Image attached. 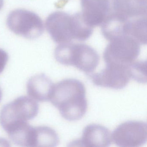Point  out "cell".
Instances as JSON below:
<instances>
[{
	"instance_id": "cell-1",
	"label": "cell",
	"mask_w": 147,
	"mask_h": 147,
	"mask_svg": "<svg viewBox=\"0 0 147 147\" xmlns=\"http://www.w3.org/2000/svg\"><path fill=\"white\" fill-rule=\"evenodd\" d=\"M50 101L68 121L80 120L87 110L86 88L76 79H65L54 84Z\"/></svg>"
},
{
	"instance_id": "cell-2",
	"label": "cell",
	"mask_w": 147,
	"mask_h": 147,
	"mask_svg": "<svg viewBox=\"0 0 147 147\" xmlns=\"http://www.w3.org/2000/svg\"><path fill=\"white\" fill-rule=\"evenodd\" d=\"M46 30L56 43L70 42L73 40L85 41L92 34V27L88 25L80 13L70 15L63 11L54 12L45 22Z\"/></svg>"
},
{
	"instance_id": "cell-3",
	"label": "cell",
	"mask_w": 147,
	"mask_h": 147,
	"mask_svg": "<svg viewBox=\"0 0 147 147\" xmlns=\"http://www.w3.org/2000/svg\"><path fill=\"white\" fill-rule=\"evenodd\" d=\"M54 55L59 63L74 66L87 75L93 72L99 63L97 51L85 44L71 42L60 44L55 49Z\"/></svg>"
},
{
	"instance_id": "cell-4",
	"label": "cell",
	"mask_w": 147,
	"mask_h": 147,
	"mask_svg": "<svg viewBox=\"0 0 147 147\" xmlns=\"http://www.w3.org/2000/svg\"><path fill=\"white\" fill-rule=\"evenodd\" d=\"M38 111L39 106L33 99L28 96H20L1 109L0 124L7 132L19 125L34 119Z\"/></svg>"
},
{
	"instance_id": "cell-5",
	"label": "cell",
	"mask_w": 147,
	"mask_h": 147,
	"mask_svg": "<svg viewBox=\"0 0 147 147\" xmlns=\"http://www.w3.org/2000/svg\"><path fill=\"white\" fill-rule=\"evenodd\" d=\"M140 44L128 35L110 41L103 54L106 65L129 67L140 54Z\"/></svg>"
},
{
	"instance_id": "cell-6",
	"label": "cell",
	"mask_w": 147,
	"mask_h": 147,
	"mask_svg": "<svg viewBox=\"0 0 147 147\" xmlns=\"http://www.w3.org/2000/svg\"><path fill=\"white\" fill-rule=\"evenodd\" d=\"M7 24L13 33L29 39L39 37L44 31L41 18L35 13L25 9L11 12L7 17Z\"/></svg>"
},
{
	"instance_id": "cell-7",
	"label": "cell",
	"mask_w": 147,
	"mask_h": 147,
	"mask_svg": "<svg viewBox=\"0 0 147 147\" xmlns=\"http://www.w3.org/2000/svg\"><path fill=\"white\" fill-rule=\"evenodd\" d=\"M111 138L118 147H141L147 142V123L132 120L122 123L113 131Z\"/></svg>"
},
{
	"instance_id": "cell-8",
	"label": "cell",
	"mask_w": 147,
	"mask_h": 147,
	"mask_svg": "<svg viewBox=\"0 0 147 147\" xmlns=\"http://www.w3.org/2000/svg\"><path fill=\"white\" fill-rule=\"evenodd\" d=\"M88 75L95 86L115 90L124 88L131 79L129 67L114 65H106L99 73Z\"/></svg>"
},
{
	"instance_id": "cell-9",
	"label": "cell",
	"mask_w": 147,
	"mask_h": 147,
	"mask_svg": "<svg viewBox=\"0 0 147 147\" xmlns=\"http://www.w3.org/2000/svg\"><path fill=\"white\" fill-rule=\"evenodd\" d=\"M81 5L84 21L92 28L101 25L113 13L112 0H81Z\"/></svg>"
},
{
	"instance_id": "cell-10",
	"label": "cell",
	"mask_w": 147,
	"mask_h": 147,
	"mask_svg": "<svg viewBox=\"0 0 147 147\" xmlns=\"http://www.w3.org/2000/svg\"><path fill=\"white\" fill-rule=\"evenodd\" d=\"M111 134L107 127L91 124L83 129L81 138L72 144L83 147H107L111 146Z\"/></svg>"
},
{
	"instance_id": "cell-11",
	"label": "cell",
	"mask_w": 147,
	"mask_h": 147,
	"mask_svg": "<svg viewBox=\"0 0 147 147\" xmlns=\"http://www.w3.org/2000/svg\"><path fill=\"white\" fill-rule=\"evenodd\" d=\"M54 84L45 74L31 77L26 84V89L30 98L39 102L50 101Z\"/></svg>"
},
{
	"instance_id": "cell-12",
	"label": "cell",
	"mask_w": 147,
	"mask_h": 147,
	"mask_svg": "<svg viewBox=\"0 0 147 147\" xmlns=\"http://www.w3.org/2000/svg\"><path fill=\"white\" fill-rule=\"evenodd\" d=\"M112 9L126 20L147 17V0H112Z\"/></svg>"
},
{
	"instance_id": "cell-13",
	"label": "cell",
	"mask_w": 147,
	"mask_h": 147,
	"mask_svg": "<svg viewBox=\"0 0 147 147\" xmlns=\"http://www.w3.org/2000/svg\"><path fill=\"white\" fill-rule=\"evenodd\" d=\"M127 20L114 13H111L101 25V31L105 38L110 41L118 37L125 35V25Z\"/></svg>"
},
{
	"instance_id": "cell-14",
	"label": "cell",
	"mask_w": 147,
	"mask_h": 147,
	"mask_svg": "<svg viewBox=\"0 0 147 147\" xmlns=\"http://www.w3.org/2000/svg\"><path fill=\"white\" fill-rule=\"evenodd\" d=\"M147 17L127 20L125 25L124 32L133 38L140 44L147 43Z\"/></svg>"
},
{
	"instance_id": "cell-15",
	"label": "cell",
	"mask_w": 147,
	"mask_h": 147,
	"mask_svg": "<svg viewBox=\"0 0 147 147\" xmlns=\"http://www.w3.org/2000/svg\"><path fill=\"white\" fill-rule=\"evenodd\" d=\"M36 147H56L60 142L56 131L47 126L36 127Z\"/></svg>"
},
{
	"instance_id": "cell-16",
	"label": "cell",
	"mask_w": 147,
	"mask_h": 147,
	"mask_svg": "<svg viewBox=\"0 0 147 147\" xmlns=\"http://www.w3.org/2000/svg\"><path fill=\"white\" fill-rule=\"evenodd\" d=\"M146 61H137L133 62L129 67L131 78L138 83H147Z\"/></svg>"
},
{
	"instance_id": "cell-17",
	"label": "cell",
	"mask_w": 147,
	"mask_h": 147,
	"mask_svg": "<svg viewBox=\"0 0 147 147\" xmlns=\"http://www.w3.org/2000/svg\"><path fill=\"white\" fill-rule=\"evenodd\" d=\"M9 59V56L6 51L0 49V74L3 72Z\"/></svg>"
},
{
	"instance_id": "cell-18",
	"label": "cell",
	"mask_w": 147,
	"mask_h": 147,
	"mask_svg": "<svg viewBox=\"0 0 147 147\" xmlns=\"http://www.w3.org/2000/svg\"><path fill=\"white\" fill-rule=\"evenodd\" d=\"M4 5V0H0V10L2 9Z\"/></svg>"
},
{
	"instance_id": "cell-19",
	"label": "cell",
	"mask_w": 147,
	"mask_h": 147,
	"mask_svg": "<svg viewBox=\"0 0 147 147\" xmlns=\"http://www.w3.org/2000/svg\"><path fill=\"white\" fill-rule=\"evenodd\" d=\"M2 97V91L1 87L0 86V101L1 100Z\"/></svg>"
}]
</instances>
